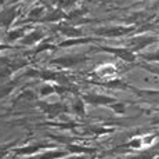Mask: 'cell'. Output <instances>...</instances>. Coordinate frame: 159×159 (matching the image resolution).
Segmentation results:
<instances>
[{"label":"cell","instance_id":"21","mask_svg":"<svg viewBox=\"0 0 159 159\" xmlns=\"http://www.w3.org/2000/svg\"><path fill=\"white\" fill-rule=\"evenodd\" d=\"M137 66H139V68H143L148 73H152V75H155L159 78V62L158 64H147V62H143L141 61V62H137Z\"/></svg>","mask_w":159,"mask_h":159},{"label":"cell","instance_id":"2","mask_svg":"<svg viewBox=\"0 0 159 159\" xmlns=\"http://www.w3.org/2000/svg\"><path fill=\"white\" fill-rule=\"evenodd\" d=\"M139 30V25H108V26H98L93 29V33L97 35L100 39H120V38H130L134 36Z\"/></svg>","mask_w":159,"mask_h":159},{"label":"cell","instance_id":"8","mask_svg":"<svg viewBox=\"0 0 159 159\" xmlns=\"http://www.w3.org/2000/svg\"><path fill=\"white\" fill-rule=\"evenodd\" d=\"M36 105L39 107L42 112L47 116H51V118H56V116L64 115V114H68L71 112L69 107L66 105L65 102H47L44 100H36Z\"/></svg>","mask_w":159,"mask_h":159},{"label":"cell","instance_id":"12","mask_svg":"<svg viewBox=\"0 0 159 159\" xmlns=\"http://www.w3.org/2000/svg\"><path fill=\"white\" fill-rule=\"evenodd\" d=\"M94 75L102 82L107 80H112V79L118 78V71H116V66L114 64H102L98 68L94 71Z\"/></svg>","mask_w":159,"mask_h":159},{"label":"cell","instance_id":"3","mask_svg":"<svg viewBox=\"0 0 159 159\" xmlns=\"http://www.w3.org/2000/svg\"><path fill=\"white\" fill-rule=\"evenodd\" d=\"M91 51L94 53H108L115 56L118 60L123 61V62L131 64V62H136L139 60L136 53L130 50V48L125 47V46H108V44H98V46H93L91 47Z\"/></svg>","mask_w":159,"mask_h":159},{"label":"cell","instance_id":"18","mask_svg":"<svg viewBox=\"0 0 159 159\" xmlns=\"http://www.w3.org/2000/svg\"><path fill=\"white\" fill-rule=\"evenodd\" d=\"M137 57H139L143 62L158 64L159 62V48L155 51H151V53H140V54H137Z\"/></svg>","mask_w":159,"mask_h":159},{"label":"cell","instance_id":"26","mask_svg":"<svg viewBox=\"0 0 159 159\" xmlns=\"http://www.w3.org/2000/svg\"><path fill=\"white\" fill-rule=\"evenodd\" d=\"M158 43H159V40H158Z\"/></svg>","mask_w":159,"mask_h":159},{"label":"cell","instance_id":"14","mask_svg":"<svg viewBox=\"0 0 159 159\" xmlns=\"http://www.w3.org/2000/svg\"><path fill=\"white\" fill-rule=\"evenodd\" d=\"M71 114H73L75 116H79V118H84L86 116V102L83 101L82 96H75L71 102Z\"/></svg>","mask_w":159,"mask_h":159},{"label":"cell","instance_id":"13","mask_svg":"<svg viewBox=\"0 0 159 159\" xmlns=\"http://www.w3.org/2000/svg\"><path fill=\"white\" fill-rule=\"evenodd\" d=\"M30 29L32 28H29V25H26V26H18V28L7 30V32H6V42H7V43H17Z\"/></svg>","mask_w":159,"mask_h":159},{"label":"cell","instance_id":"9","mask_svg":"<svg viewBox=\"0 0 159 159\" xmlns=\"http://www.w3.org/2000/svg\"><path fill=\"white\" fill-rule=\"evenodd\" d=\"M44 30L42 28H32L20 40L21 46H28V47H32V46H39L42 42H44Z\"/></svg>","mask_w":159,"mask_h":159},{"label":"cell","instance_id":"17","mask_svg":"<svg viewBox=\"0 0 159 159\" xmlns=\"http://www.w3.org/2000/svg\"><path fill=\"white\" fill-rule=\"evenodd\" d=\"M46 17V8L43 6H39V7H35L28 13V20L26 22H30V21H42Z\"/></svg>","mask_w":159,"mask_h":159},{"label":"cell","instance_id":"20","mask_svg":"<svg viewBox=\"0 0 159 159\" xmlns=\"http://www.w3.org/2000/svg\"><path fill=\"white\" fill-rule=\"evenodd\" d=\"M54 93H56L54 83H47V82H44L43 84H40V87H39V90H38V96L40 97V100H43L46 97L54 94Z\"/></svg>","mask_w":159,"mask_h":159},{"label":"cell","instance_id":"25","mask_svg":"<svg viewBox=\"0 0 159 159\" xmlns=\"http://www.w3.org/2000/svg\"><path fill=\"white\" fill-rule=\"evenodd\" d=\"M4 7H6V6H4V0H0V11H2Z\"/></svg>","mask_w":159,"mask_h":159},{"label":"cell","instance_id":"11","mask_svg":"<svg viewBox=\"0 0 159 159\" xmlns=\"http://www.w3.org/2000/svg\"><path fill=\"white\" fill-rule=\"evenodd\" d=\"M131 91H134L136 96H139L141 100H144L151 105H159V90H149V89H140L131 86Z\"/></svg>","mask_w":159,"mask_h":159},{"label":"cell","instance_id":"19","mask_svg":"<svg viewBox=\"0 0 159 159\" xmlns=\"http://www.w3.org/2000/svg\"><path fill=\"white\" fill-rule=\"evenodd\" d=\"M15 86H17V80H8V82H3L0 83V98H4L8 94H11L14 91Z\"/></svg>","mask_w":159,"mask_h":159},{"label":"cell","instance_id":"24","mask_svg":"<svg viewBox=\"0 0 159 159\" xmlns=\"http://www.w3.org/2000/svg\"><path fill=\"white\" fill-rule=\"evenodd\" d=\"M149 123H151L152 126H158V125H159V112L151 119V122H149Z\"/></svg>","mask_w":159,"mask_h":159},{"label":"cell","instance_id":"5","mask_svg":"<svg viewBox=\"0 0 159 159\" xmlns=\"http://www.w3.org/2000/svg\"><path fill=\"white\" fill-rule=\"evenodd\" d=\"M158 40H159V36L140 33V35H134V36H130L129 39H126V40H125V47L130 48L133 53L140 54V53H143V50L147 48L148 46L158 43Z\"/></svg>","mask_w":159,"mask_h":159},{"label":"cell","instance_id":"6","mask_svg":"<svg viewBox=\"0 0 159 159\" xmlns=\"http://www.w3.org/2000/svg\"><path fill=\"white\" fill-rule=\"evenodd\" d=\"M57 144L56 143H48V141H38V143H30V144L22 145V147H15L13 149V155L18 158H28L33 157V155L43 152L46 149L50 148H56Z\"/></svg>","mask_w":159,"mask_h":159},{"label":"cell","instance_id":"16","mask_svg":"<svg viewBox=\"0 0 159 159\" xmlns=\"http://www.w3.org/2000/svg\"><path fill=\"white\" fill-rule=\"evenodd\" d=\"M20 140H13L8 143H2L0 144V159H6L10 154H13V149L17 147Z\"/></svg>","mask_w":159,"mask_h":159},{"label":"cell","instance_id":"4","mask_svg":"<svg viewBox=\"0 0 159 159\" xmlns=\"http://www.w3.org/2000/svg\"><path fill=\"white\" fill-rule=\"evenodd\" d=\"M89 57L84 53H72V54H65V56H61L48 62V65L51 66H57L60 69H75L76 66L82 65V64L87 62Z\"/></svg>","mask_w":159,"mask_h":159},{"label":"cell","instance_id":"1","mask_svg":"<svg viewBox=\"0 0 159 159\" xmlns=\"http://www.w3.org/2000/svg\"><path fill=\"white\" fill-rule=\"evenodd\" d=\"M82 98L86 102V105L91 107H105L109 108L118 115H125L126 112V104L125 101H120L116 97H112L109 94H102L98 91H86L82 94Z\"/></svg>","mask_w":159,"mask_h":159},{"label":"cell","instance_id":"7","mask_svg":"<svg viewBox=\"0 0 159 159\" xmlns=\"http://www.w3.org/2000/svg\"><path fill=\"white\" fill-rule=\"evenodd\" d=\"M21 10H22V7L20 4H10L3 8L0 11V29L6 30V32L10 30L14 22L17 21L18 15L21 14Z\"/></svg>","mask_w":159,"mask_h":159},{"label":"cell","instance_id":"10","mask_svg":"<svg viewBox=\"0 0 159 159\" xmlns=\"http://www.w3.org/2000/svg\"><path fill=\"white\" fill-rule=\"evenodd\" d=\"M69 155L71 154H69L65 148L56 147V148L46 149V151H43V152H39V154L33 155V157H28L25 159H64V158L69 157Z\"/></svg>","mask_w":159,"mask_h":159},{"label":"cell","instance_id":"23","mask_svg":"<svg viewBox=\"0 0 159 159\" xmlns=\"http://www.w3.org/2000/svg\"><path fill=\"white\" fill-rule=\"evenodd\" d=\"M64 159H89L87 155H78V154H71L69 157L64 158Z\"/></svg>","mask_w":159,"mask_h":159},{"label":"cell","instance_id":"15","mask_svg":"<svg viewBox=\"0 0 159 159\" xmlns=\"http://www.w3.org/2000/svg\"><path fill=\"white\" fill-rule=\"evenodd\" d=\"M62 36L66 39H73V38H84V33L82 29H78L76 26H57L56 28Z\"/></svg>","mask_w":159,"mask_h":159},{"label":"cell","instance_id":"22","mask_svg":"<svg viewBox=\"0 0 159 159\" xmlns=\"http://www.w3.org/2000/svg\"><path fill=\"white\" fill-rule=\"evenodd\" d=\"M89 133L94 134V136H102V134H108L111 131H114V129H107L102 126H87Z\"/></svg>","mask_w":159,"mask_h":159}]
</instances>
